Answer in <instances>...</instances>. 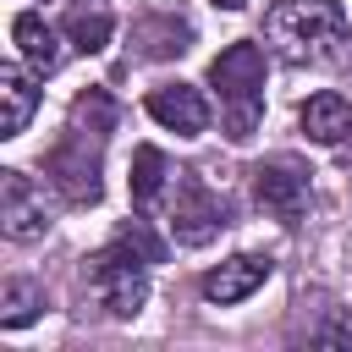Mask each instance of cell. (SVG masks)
<instances>
[{"mask_svg": "<svg viewBox=\"0 0 352 352\" xmlns=\"http://www.w3.org/2000/svg\"><path fill=\"white\" fill-rule=\"evenodd\" d=\"M264 38L292 60V66H319L336 60L346 44V11L336 0H275L264 16Z\"/></svg>", "mask_w": 352, "mask_h": 352, "instance_id": "1", "label": "cell"}, {"mask_svg": "<svg viewBox=\"0 0 352 352\" xmlns=\"http://www.w3.org/2000/svg\"><path fill=\"white\" fill-rule=\"evenodd\" d=\"M209 88L220 94V121L231 143H248L264 116V50L236 38L209 60Z\"/></svg>", "mask_w": 352, "mask_h": 352, "instance_id": "2", "label": "cell"}, {"mask_svg": "<svg viewBox=\"0 0 352 352\" xmlns=\"http://www.w3.org/2000/svg\"><path fill=\"white\" fill-rule=\"evenodd\" d=\"M82 292L110 319H132L148 302V258L138 248H126V242H110L94 258H82Z\"/></svg>", "mask_w": 352, "mask_h": 352, "instance_id": "3", "label": "cell"}, {"mask_svg": "<svg viewBox=\"0 0 352 352\" xmlns=\"http://www.w3.org/2000/svg\"><path fill=\"white\" fill-rule=\"evenodd\" d=\"M99 143H104V132H88V126H66L60 138H55V148L44 154V176H50V187L66 198V204H94L99 198Z\"/></svg>", "mask_w": 352, "mask_h": 352, "instance_id": "4", "label": "cell"}, {"mask_svg": "<svg viewBox=\"0 0 352 352\" xmlns=\"http://www.w3.org/2000/svg\"><path fill=\"white\" fill-rule=\"evenodd\" d=\"M226 226H231V220H226V198L209 192L198 176L176 170V187H170V236H176L182 248H204V242H214Z\"/></svg>", "mask_w": 352, "mask_h": 352, "instance_id": "5", "label": "cell"}, {"mask_svg": "<svg viewBox=\"0 0 352 352\" xmlns=\"http://www.w3.org/2000/svg\"><path fill=\"white\" fill-rule=\"evenodd\" d=\"M253 204L264 214H275V220H297L308 209V170L297 160H286V154L280 160H264L253 170Z\"/></svg>", "mask_w": 352, "mask_h": 352, "instance_id": "6", "label": "cell"}, {"mask_svg": "<svg viewBox=\"0 0 352 352\" xmlns=\"http://www.w3.org/2000/svg\"><path fill=\"white\" fill-rule=\"evenodd\" d=\"M50 226V209H44V192L33 187L28 170H0V231L11 242H38Z\"/></svg>", "mask_w": 352, "mask_h": 352, "instance_id": "7", "label": "cell"}, {"mask_svg": "<svg viewBox=\"0 0 352 352\" xmlns=\"http://www.w3.org/2000/svg\"><path fill=\"white\" fill-rule=\"evenodd\" d=\"M148 116H154L160 126H170L176 138L209 132V99H204V88H192V82H165V88H154V94H148Z\"/></svg>", "mask_w": 352, "mask_h": 352, "instance_id": "8", "label": "cell"}, {"mask_svg": "<svg viewBox=\"0 0 352 352\" xmlns=\"http://www.w3.org/2000/svg\"><path fill=\"white\" fill-rule=\"evenodd\" d=\"M264 280H270V258L264 253H236V258H226V264H214L204 275V297L220 302V308H231V302L253 297Z\"/></svg>", "mask_w": 352, "mask_h": 352, "instance_id": "9", "label": "cell"}, {"mask_svg": "<svg viewBox=\"0 0 352 352\" xmlns=\"http://www.w3.org/2000/svg\"><path fill=\"white\" fill-rule=\"evenodd\" d=\"M297 121H302V132L314 138V143H324V148H336V143H346L352 138V104L341 99V94H314L302 110H297Z\"/></svg>", "mask_w": 352, "mask_h": 352, "instance_id": "10", "label": "cell"}, {"mask_svg": "<svg viewBox=\"0 0 352 352\" xmlns=\"http://www.w3.org/2000/svg\"><path fill=\"white\" fill-rule=\"evenodd\" d=\"M0 104H6V116H0V138H22L28 121H33V110H38V82H33V72H22V66H0Z\"/></svg>", "mask_w": 352, "mask_h": 352, "instance_id": "11", "label": "cell"}, {"mask_svg": "<svg viewBox=\"0 0 352 352\" xmlns=\"http://www.w3.org/2000/svg\"><path fill=\"white\" fill-rule=\"evenodd\" d=\"M11 38H16V50H22V60L38 72V77H50L55 66H60V33L38 16V11H22L16 22H11Z\"/></svg>", "mask_w": 352, "mask_h": 352, "instance_id": "12", "label": "cell"}, {"mask_svg": "<svg viewBox=\"0 0 352 352\" xmlns=\"http://www.w3.org/2000/svg\"><path fill=\"white\" fill-rule=\"evenodd\" d=\"M176 187V170H170V160L154 148V143H143L138 154H132V209H160V198Z\"/></svg>", "mask_w": 352, "mask_h": 352, "instance_id": "13", "label": "cell"}, {"mask_svg": "<svg viewBox=\"0 0 352 352\" xmlns=\"http://www.w3.org/2000/svg\"><path fill=\"white\" fill-rule=\"evenodd\" d=\"M187 38H192V28H187L176 11L143 16V22L132 28V44H138V55H143V60H170V55H182V50H187Z\"/></svg>", "mask_w": 352, "mask_h": 352, "instance_id": "14", "label": "cell"}, {"mask_svg": "<svg viewBox=\"0 0 352 352\" xmlns=\"http://www.w3.org/2000/svg\"><path fill=\"white\" fill-rule=\"evenodd\" d=\"M38 308H44V286H38V280L11 275V280L0 286V324H6V330H22L28 319H38Z\"/></svg>", "mask_w": 352, "mask_h": 352, "instance_id": "15", "label": "cell"}, {"mask_svg": "<svg viewBox=\"0 0 352 352\" xmlns=\"http://www.w3.org/2000/svg\"><path fill=\"white\" fill-rule=\"evenodd\" d=\"M66 38H72L82 55H99V50L110 44V16H104L99 6H94V11H82V6H77V11L66 16Z\"/></svg>", "mask_w": 352, "mask_h": 352, "instance_id": "16", "label": "cell"}, {"mask_svg": "<svg viewBox=\"0 0 352 352\" xmlns=\"http://www.w3.org/2000/svg\"><path fill=\"white\" fill-rule=\"evenodd\" d=\"M72 121H77V126H88V132H110V126H116V104H110V94H104V88H88V94H77V104H72Z\"/></svg>", "mask_w": 352, "mask_h": 352, "instance_id": "17", "label": "cell"}, {"mask_svg": "<svg viewBox=\"0 0 352 352\" xmlns=\"http://www.w3.org/2000/svg\"><path fill=\"white\" fill-rule=\"evenodd\" d=\"M116 242H126V248H138V253H143L148 264H160V253H165V248H160V242H154V236L143 231V220H132V226H121V236H116Z\"/></svg>", "mask_w": 352, "mask_h": 352, "instance_id": "18", "label": "cell"}, {"mask_svg": "<svg viewBox=\"0 0 352 352\" xmlns=\"http://www.w3.org/2000/svg\"><path fill=\"white\" fill-rule=\"evenodd\" d=\"M314 341H324V346H352V314H330V319L314 330Z\"/></svg>", "mask_w": 352, "mask_h": 352, "instance_id": "19", "label": "cell"}, {"mask_svg": "<svg viewBox=\"0 0 352 352\" xmlns=\"http://www.w3.org/2000/svg\"><path fill=\"white\" fill-rule=\"evenodd\" d=\"M214 6H220V11H242L248 0H214Z\"/></svg>", "mask_w": 352, "mask_h": 352, "instance_id": "20", "label": "cell"}]
</instances>
